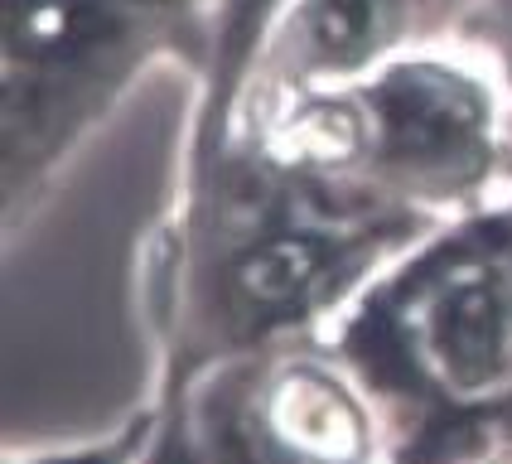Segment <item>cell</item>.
I'll use <instances>...</instances> for the list:
<instances>
[{
	"label": "cell",
	"instance_id": "6da1fadb",
	"mask_svg": "<svg viewBox=\"0 0 512 464\" xmlns=\"http://www.w3.org/2000/svg\"><path fill=\"white\" fill-rule=\"evenodd\" d=\"M281 426L285 440H295L310 455H329V460H343L358 445L348 406L324 382H290L285 387V397H276V431Z\"/></svg>",
	"mask_w": 512,
	"mask_h": 464
},
{
	"label": "cell",
	"instance_id": "7a4b0ae2",
	"mask_svg": "<svg viewBox=\"0 0 512 464\" xmlns=\"http://www.w3.org/2000/svg\"><path fill=\"white\" fill-rule=\"evenodd\" d=\"M324 261V247L314 237H281L266 242L261 252L242 261V290L252 295L256 305H285L314 281Z\"/></svg>",
	"mask_w": 512,
	"mask_h": 464
},
{
	"label": "cell",
	"instance_id": "3957f363",
	"mask_svg": "<svg viewBox=\"0 0 512 464\" xmlns=\"http://www.w3.org/2000/svg\"><path fill=\"white\" fill-rule=\"evenodd\" d=\"M68 25H73V5L68 0H20L15 5V29H20V39L29 49H44V44L63 39Z\"/></svg>",
	"mask_w": 512,
	"mask_h": 464
}]
</instances>
